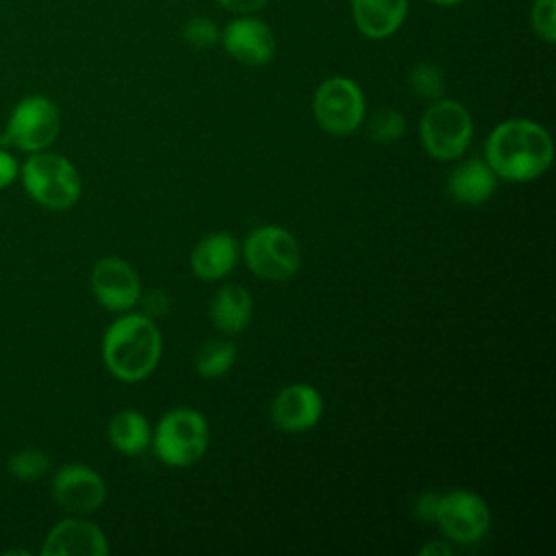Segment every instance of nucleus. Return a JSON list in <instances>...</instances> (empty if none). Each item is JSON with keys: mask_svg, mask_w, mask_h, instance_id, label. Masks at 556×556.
Here are the masks:
<instances>
[{"mask_svg": "<svg viewBox=\"0 0 556 556\" xmlns=\"http://www.w3.org/2000/svg\"><path fill=\"white\" fill-rule=\"evenodd\" d=\"M484 154L495 176L526 182L539 178L552 165L554 143L549 132L536 122L513 117L491 130Z\"/></svg>", "mask_w": 556, "mask_h": 556, "instance_id": "f257e3e1", "label": "nucleus"}, {"mask_svg": "<svg viewBox=\"0 0 556 556\" xmlns=\"http://www.w3.org/2000/svg\"><path fill=\"white\" fill-rule=\"evenodd\" d=\"M161 332L148 315H122L102 337L104 367L122 382H139L159 365Z\"/></svg>", "mask_w": 556, "mask_h": 556, "instance_id": "f03ea898", "label": "nucleus"}, {"mask_svg": "<svg viewBox=\"0 0 556 556\" xmlns=\"http://www.w3.org/2000/svg\"><path fill=\"white\" fill-rule=\"evenodd\" d=\"M20 180L26 195L48 211H67L80 200V174L70 159L41 150L28 154L20 165Z\"/></svg>", "mask_w": 556, "mask_h": 556, "instance_id": "7ed1b4c3", "label": "nucleus"}, {"mask_svg": "<svg viewBox=\"0 0 556 556\" xmlns=\"http://www.w3.org/2000/svg\"><path fill=\"white\" fill-rule=\"evenodd\" d=\"M61 132V111L54 100L41 93L24 96L9 113L2 146L33 154L48 150Z\"/></svg>", "mask_w": 556, "mask_h": 556, "instance_id": "20e7f679", "label": "nucleus"}, {"mask_svg": "<svg viewBox=\"0 0 556 556\" xmlns=\"http://www.w3.org/2000/svg\"><path fill=\"white\" fill-rule=\"evenodd\" d=\"M154 454L169 467H189L202 458L208 447V424L193 408H174L165 413L152 437Z\"/></svg>", "mask_w": 556, "mask_h": 556, "instance_id": "39448f33", "label": "nucleus"}, {"mask_svg": "<svg viewBox=\"0 0 556 556\" xmlns=\"http://www.w3.org/2000/svg\"><path fill=\"white\" fill-rule=\"evenodd\" d=\"M421 143L437 161H454L465 154L473 137V119L456 100H434L421 117Z\"/></svg>", "mask_w": 556, "mask_h": 556, "instance_id": "423d86ee", "label": "nucleus"}, {"mask_svg": "<svg viewBox=\"0 0 556 556\" xmlns=\"http://www.w3.org/2000/svg\"><path fill=\"white\" fill-rule=\"evenodd\" d=\"M248 267L265 280H289L300 269V245L280 226H261L243 243Z\"/></svg>", "mask_w": 556, "mask_h": 556, "instance_id": "0eeeda50", "label": "nucleus"}, {"mask_svg": "<svg viewBox=\"0 0 556 556\" xmlns=\"http://www.w3.org/2000/svg\"><path fill=\"white\" fill-rule=\"evenodd\" d=\"M313 113L326 132L350 135L363 124L365 96L352 78L332 76L317 87Z\"/></svg>", "mask_w": 556, "mask_h": 556, "instance_id": "6e6552de", "label": "nucleus"}, {"mask_svg": "<svg viewBox=\"0 0 556 556\" xmlns=\"http://www.w3.org/2000/svg\"><path fill=\"white\" fill-rule=\"evenodd\" d=\"M434 521L447 539L456 543H476L489 530L491 513L480 495L456 489L441 495Z\"/></svg>", "mask_w": 556, "mask_h": 556, "instance_id": "1a4fd4ad", "label": "nucleus"}, {"mask_svg": "<svg viewBox=\"0 0 556 556\" xmlns=\"http://www.w3.org/2000/svg\"><path fill=\"white\" fill-rule=\"evenodd\" d=\"M52 500L70 515H89L106 500L102 476L83 463H67L52 476Z\"/></svg>", "mask_w": 556, "mask_h": 556, "instance_id": "9d476101", "label": "nucleus"}, {"mask_svg": "<svg viewBox=\"0 0 556 556\" xmlns=\"http://www.w3.org/2000/svg\"><path fill=\"white\" fill-rule=\"evenodd\" d=\"M222 48L241 65H267L276 54L274 30L254 13L237 15L219 30Z\"/></svg>", "mask_w": 556, "mask_h": 556, "instance_id": "9b49d317", "label": "nucleus"}, {"mask_svg": "<svg viewBox=\"0 0 556 556\" xmlns=\"http://www.w3.org/2000/svg\"><path fill=\"white\" fill-rule=\"evenodd\" d=\"M91 291L96 300L115 313L130 311L141 298L137 271L119 256H104L91 269Z\"/></svg>", "mask_w": 556, "mask_h": 556, "instance_id": "f8f14e48", "label": "nucleus"}, {"mask_svg": "<svg viewBox=\"0 0 556 556\" xmlns=\"http://www.w3.org/2000/svg\"><path fill=\"white\" fill-rule=\"evenodd\" d=\"M39 552L43 556H106L109 543L96 523L72 515L48 530Z\"/></svg>", "mask_w": 556, "mask_h": 556, "instance_id": "ddd939ff", "label": "nucleus"}, {"mask_svg": "<svg viewBox=\"0 0 556 556\" xmlns=\"http://www.w3.org/2000/svg\"><path fill=\"white\" fill-rule=\"evenodd\" d=\"M324 410L319 391L311 384H287L271 402V421L285 432H304L313 428Z\"/></svg>", "mask_w": 556, "mask_h": 556, "instance_id": "4468645a", "label": "nucleus"}, {"mask_svg": "<svg viewBox=\"0 0 556 556\" xmlns=\"http://www.w3.org/2000/svg\"><path fill=\"white\" fill-rule=\"evenodd\" d=\"M350 9L361 35L387 39L402 28L408 15V0H350Z\"/></svg>", "mask_w": 556, "mask_h": 556, "instance_id": "2eb2a0df", "label": "nucleus"}, {"mask_svg": "<svg viewBox=\"0 0 556 556\" xmlns=\"http://www.w3.org/2000/svg\"><path fill=\"white\" fill-rule=\"evenodd\" d=\"M239 258V243L228 232H213L200 239L191 252V269L202 280L224 278Z\"/></svg>", "mask_w": 556, "mask_h": 556, "instance_id": "dca6fc26", "label": "nucleus"}, {"mask_svg": "<svg viewBox=\"0 0 556 556\" xmlns=\"http://www.w3.org/2000/svg\"><path fill=\"white\" fill-rule=\"evenodd\" d=\"M497 187V178L486 161L469 159L460 163L447 180V191L460 204H482L486 202Z\"/></svg>", "mask_w": 556, "mask_h": 556, "instance_id": "f3484780", "label": "nucleus"}, {"mask_svg": "<svg viewBox=\"0 0 556 556\" xmlns=\"http://www.w3.org/2000/svg\"><path fill=\"white\" fill-rule=\"evenodd\" d=\"M250 317L252 298L241 285L222 287L211 302V319L226 334L241 332L250 324Z\"/></svg>", "mask_w": 556, "mask_h": 556, "instance_id": "a211bd4d", "label": "nucleus"}, {"mask_svg": "<svg viewBox=\"0 0 556 556\" xmlns=\"http://www.w3.org/2000/svg\"><path fill=\"white\" fill-rule=\"evenodd\" d=\"M152 439L148 419L137 410H119L109 421V441L124 456L141 454Z\"/></svg>", "mask_w": 556, "mask_h": 556, "instance_id": "6ab92c4d", "label": "nucleus"}, {"mask_svg": "<svg viewBox=\"0 0 556 556\" xmlns=\"http://www.w3.org/2000/svg\"><path fill=\"white\" fill-rule=\"evenodd\" d=\"M237 358V348L230 341H208L195 354V369L204 378H217L226 374Z\"/></svg>", "mask_w": 556, "mask_h": 556, "instance_id": "aec40b11", "label": "nucleus"}, {"mask_svg": "<svg viewBox=\"0 0 556 556\" xmlns=\"http://www.w3.org/2000/svg\"><path fill=\"white\" fill-rule=\"evenodd\" d=\"M50 469V458L46 452L37 450V447H24L11 454L9 463H7V471L22 482H35L39 478H43Z\"/></svg>", "mask_w": 556, "mask_h": 556, "instance_id": "412c9836", "label": "nucleus"}, {"mask_svg": "<svg viewBox=\"0 0 556 556\" xmlns=\"http://www.w3.org/2000/svg\"><path fill=\"white\" fill-rule=\"evenodd\" d=\"M408 83H410V89H413L415 96L428 98V100H439L443 89H445V80H443L441 70L432 63H426V61L417 63L410 70Z\"/></svg>", "mask_w": 556, "mask_h": 556, "instance_id": "4be33fe9", "label": "nucleus"}, {"mask_svg": "<svg viewBox=\"0 0 556 556\" xmlns=\"http://www.w3.org/2000/svg\"><path fill=\"white\" fill-rule=\"evenodd\" d=\"M182 39L191 46V48H198V50H204V48H211L215 43H219V28L213 20L208 17H202V15H195V17H189L182 26Z\"/></svg>", "mask_w": 556, "mask_h": 556, "instance_id": "5701e85b", "label": "nucleus"}, {"mask_svg": "<svg viewBox=\"0 0 556 556\" xmlns=\"http://www.w3.org/2000/svg\"><path fill=\"white\" fill-rule=\"evenodd\" d=\"M530 26L545 43L556 41V0H534L530 9Z\"/></svg>", "mask_w": 556, "mask_h": 556, "instance_id": "b1692460", "label": "nucleus"}, {"mask_svg": "<svg viewBox=\"0 0 556 556\" xmlns=\"http://www.w3.org/2000/svg\"><path fill=\"white\" fill-rule=\"evenodd\" d=\"M404 128H406V122H404V115L393 111V109H384V111H378L369 124V132L376 141H384V143H391V141H397L402 135H404Z\"/></svg>", "mask_w": 556, "mask_h": 556, "instance_id": "393cba45", "label": "nucleus"}, {"mask_svg": "<svg viewBox=\"0 0 556 556\" xmlns=\"http://www.w3.org/2000/svg\"><path fill=\"white\" fill-rule=\"evenodd\" d=\"M17 176H20L17 159L7 148L0 146V191L7 189L9 185H13Z\"/></svg>", "mask_w": 556, "mask_h": 556, "instance_id": "a878e982", "label": "nucleus"}, {"mask_svg": "<svg viewBox=\"0 0 556 556\" xmlns=\"http://www.w3.org/2000/svg\"><path fill=\"white\" fill-rule=\"evenodd\" d=\"M439 500L441 495L439 493H424L417 497L415 502V513L421 521H434L437 517V508H439Z\"/></svg>", "mask_w": 556, "mask_h": 556, "instance_id": "bb28decb", "label": "nucleus"}, {"mask_svg": "<svg viewBox=\"0 0 556 556\" xmlns=\"http://www.w3.org/2000/svg\"><path fill=\"white\" fill-rule=\"evenodd\" d=\"M219 7H224L226 11L230 13H237V15H250V13H256L261 11L267 0H217Z\"/></svg>", "mask_w": 556, "mask_h": 556, "instance_id": "cd10ccee", "label": "nucleus"}, {"mask_svg": "<svg viewBox=\"0 0 556 556\" xmlns=\"http://www.w3.org/2000/svg\"><path fill=\"white\" fill-rule=\"evenodd\" d=\"M421 556H450V547L441 541H430L419 549Z\"/></svg>", "mask_w": 556, "mask_h": 556, "instance_id": "c85d7f7f", "label": "nucleus"}, {"mask_svg": "<svg viewBox=\"0 0 556 556\" xmlns=\"http://www.w3.org/2000/svg\"><path fill=\"white\" fill-rule=\"evenodd\" d=\"M430 2H434V4H439V7H452V4H458V2H463V0H430Z\"/></svg>", "mask_w": 556, "mask_h": 556, "instance_id": "c756f323", "label": "nucleus"}]
</instances>
